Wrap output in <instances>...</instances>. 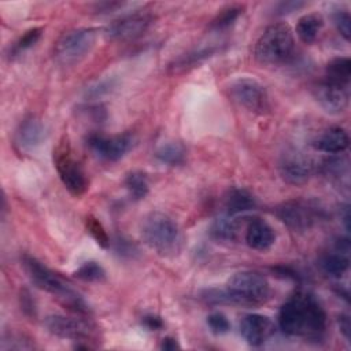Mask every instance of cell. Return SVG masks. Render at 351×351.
Instances as JSON below:
<instances>
[{"label":"cell","mask_w":351,"mask_h":351,"mask_svg":"<svg viewBox=\"0 0 351 351\" xmlns=\"http://www.w3.org/2000/svg\"><path fill=\"white\" fill-rule=\"evenodd\" d=\"M336 251L343 252V254H348L350 251V240L348 237H340L336 241Z\"/></svg>","instance_id":"40"},{"label":"cell","mask_w":351,"mask_h":351,"mask_svg":"<svg viewBox=\"0 0 351 351\" xmlns=\"http://www.w3.org/2000/svg\"><path fill=\"white\" fill-rule=\"evenodd\" d=\"M74 276L86 282H100L106 280V270L103 266L95 261H88L84 262L75 271Z\"/></svg>","instance_id":"29"},{"label":"cell","mask_w":351,"mask_h":351,"mask_svg":"<svg viewBox=\"0 0 351 351\" xmlns=\"http://www.w3.org/2000/svg\"><path fill=\"white\" fill-rule=\"evenodd\" d=\"M53 165L64 188L74 196H81L88 189V180L80 162L74 158L69 137L64 134L53 148Z\"/></svg>","instance_id":"6"},{"label":"cell","mask_w":351,"mask_h":351,"mask_svg":"<svg viewBox=\"0 0 351 351\" xmlns=\"http://www.w3.org/2000/svg\"><path fill=\"white\" fill-rule=\"evenodd\" d=\"M86 145L100 159L117 162L123 158L133 147V136L130 133L114 136L92 133L86 137Z\"/></svg>","instance_id":"10"},{"label":"cell","mask_w":351,"mask_h":351,"mask_svg":"<svg viewBox=\"0 0 351 351\" xmlns=\"http://www.w3.org/2000/svg\"><path fill=\"white\" fill-rule=\"evenodd\" d=\"M280 329L295 337L306 340H321L326 330V314L318 299L299 291L289 296L278 311Z\"/></svg>","instance_id":"1"},{"label":"cell","mask_w":351,"mask_h":351,"mask_svg":"<svg viewBox=\"0 0 351 351\" xmlns=\"http://www.w3.org/2000/svg\"><path fill=\"white\" fill-rule=\"evenodd\" d=\"M281 178L291 185L306 184L314 173L313 160L299 151H288L282 154L278 162Z\"/></svg>","instance_id":"13"},{"label":"cell","mask_w":351,"mask_h":351,"mask_svg":"<svg viewBox=\"0 0 351 351\" xmlns=\"http://www.w3.org/2000/svg\"><path fill=\"white\" fill-rule=\"evenodd\" d=\"M244 7L239 5V4H233V5H228L225 8H222L215 18L211 21L210 23V29L211 30H223L228 29L229 26H232L234 23V21H237V18L243 14Z\"/></svg>","instance_id":"28"},{"label":"cell","mask_w":351,"mask_h":351,"mask_svg":"<svg viewBox=\"0 0 351 351\" xmlns=\"http://www.w3.org/2000/svg\"><path fill=\"white\" fill-rule=\"evenodd\" d=\"M333 23L337 29V32L340 33V36L348 41L350 36H351V16L348 14V11L346 10H339L333 14Z\"/></svg>","instance_id":"32"},{"label":"cell","mask_w":351,"mask_h":351,"mask_svg":"<svg viewBox=\"0 0 351 351\" xmlns=\"http://www.w3.org/2000/svg\"><path fill=\"white\" fill-rule=\"evenodd\" d=\"M210 234L218 241H233L237 236V222L233 215L217 217L210 226Z\"/></svg>","instance_id":"24"},{"label":"cell","mask_w":351,"mask_h":351,"mask_svg":"<svg viewBox=\"0 0 351 351\" xmlns=\"http://www.w3.org/2000/svg\"><path fill=\"white\" fill-rule=\"evenodd\" d=\"M207 325L211 329V332L215 335H223L230 329V322L228 321L225 314H222L219 311L211 313L207 317Z\"/></svg>","instance_id":"33"},{"label":"cell","mask_w":351,"mask_h":351,"mask_svg":"<svg viewBox=\"0 0 351 351\" xmlns=\"http://www.w3.org/2000/svg\"><path fill=\"white\" fill-rule=\"evenodd\" d=\"M21 306L27 315H36V306L27 291H23L21 293Z\"/></svg>","instance_id":"36"},{"label":"cell","mask_w":351,"mask_h":351,"mask_svg":"<svg viewBox=\"0 0 351 351\" xmlns=\"http://www.w3.org/2000/svg\"><path fill=\"white\" fill-rule=\"evenodd\" d=\"M96 41V32L90 27L71 29L63 33L55 43L53 58L58 63L70 66L84 59Z\"/></svg>","instance_id":"7"},{"label":"cell","mask_w":351,"mask_h":351,"mask_svg":"<svg viewBox=\"0 0 351 351\" xmlns=\"http://www.w3.org/2000/svg\"><path fill=\"white\" fill-rule=\"evenodd\" d=\"M217 52V48L214 47H208V48H202L199 51H195V52H189L186 55H182L180 56L177 60H174L169 70L170 73H184L185 70H189L192 67H196L197 64H200L203 60H206L207 58L213 56L214 53Z\"/></svg>","instance_id":"23"},{"label":"cell","mask_w":351,"mask_h":351,"mask_svg":"<svg viewBox=\"0 0 351 351\" xmlns=\"http://www.w3.org/2000/svg\"><path fill=\"white\" fill-rule=\"evenodd\" d=\"M21 262L33 285L53 295V298H56L64 308L81 315L90 313V308L84 298L43 262L29 254L22 255Z\"/></svg>","instance_id":"2"},{"label":"cell","mask_w":351,"mask_h":351,"mask_svg":"<svg viewBox=\"0 0 351 351\" xmlns=\"http://www.w3.org/2000/svg\"><path fill=\"white\" fill-rule=\"evenodd\" d=\"M337 322H339V328L340 332L343 333V336L347 339V341H350L351 337V324H350V317L347 314H340L337 317Z\"/></svg>","instance_id":"38"},{"label":"cell","mask_w":351,"mask_h":351,"mask_svg":"<svg viewBox=\"0 0 351 351\" xmlns=\"http://www.w3.org/2000/svg\"><path fill=\"white\" fill-rule=\"evenodd\" d=\"M325 78L348 86L350 78H351V60L348 56H339L332 59L326 64V74Z\"/></svg>","instance_id":"25"},{"label":"cell","mask_w":351,"mask_h":351,"mask_svg":"<svg viewBox=\"0 0 351 351\" xmlns=\"http://www.w3.org/2000/svg\"><path fill=\"white\" fill-rule=\"evenodd\" d=\"M295 49V38L287 23L267 26L255 44V58L263 64H281L288 62Z\"/></svg>","instance_id":"5"},{"label":"cell","mask_w":351,"mask_h":351,"mask_svg":"<svg viewBox=\"0 0 351 351\" xmlns=\"http://www.w3.org/2000/svg\"><path fill=\"white\" fill-rule=\"evenodd\" d=\"M141 324L148 328L149 330H158L163 326V321L160 319V317L158 315H154V314H148V315H144L143 319H141Z\"/></svg>","instance_id":"37"},{"label":"cell","mask_w":351,"mask_h":351,"mask_svg":"<svg viewBox=\"0 0 351 351\" xmlns=\"http://www.w3.org/2000/svg\"><path fill=\"white\" fill-rule=\"evenodd\" d=\"M343 222H344V226H346V229H347V232H348V230H350V213H348V207H346V210H344Z\"/></svg>","instance_id":"42"},{"label":"cell","mask_w":351,"mask_h":351,"mask_svg":"<svg viewBox=\"0 0 351 351\" xmlns=\"http://www.w3.org/2000/svg\"><path fill=\"white\" fill-rule=\"evenodd\" d=\"M43 34V29L41 27H33V29H29L23 33V36H21L15 43L14 45L10 48V56H15V55H19L21 52L29 49L30 47H33L41 37Z\"/></svg>","instance_id":"30"},{"label":"cell","mask_w":351,"mask_h":351,"mask_svg":"<svg viewBox=\"0 0 351 351\" xmlns=\"http://www.w3.org/2000/svg\"><path fill=\"white\" fill-rule=\"evenodd\" d=\"M85 226L89 234L95 239V241L101 247V248H108L110 247V237L101 225V222L95 218L93 215H88L85 218Z\"/></svg>","instance_id":"31"},{"label":"cell","mask_w":351,"mask_h":351,"mask_svg":"<svg viewBox=\"0 0 351 351\" xmlns=\"http://www.w3.org/2000/svg\"><path fill=\"white\" fill-rule=\"evenodd\" d=\"M319 266L325 274L330 277H341L348 270L350 261L347 254L335 251L322 255L319 259Z\"/></svg>","instance_id":"26"},{"label":"cell","mask_w":351,"mask_h":351,"mask_svg":"<svg viewBox=\"0 0 351 351\" xmlns=\"http://www.w3.org/2000/svg\"><path fill=\"white\" fill-rule=\"evenodd\" d=\"M245 241L252 250L267 251L276 241V233L266 221L254 218L247 225Z\"/></svg>","instance_id":"17"},{"label":"cell","mask_w":351,"mask_h":351,"mask_svg":"<svg viewBox=\"0 0 351 351\" xmlns=\"http://www.w3.org/2000/svg\"><path fill=\"white\" fill-rule=\"evenodd\" d=\"M154 16L147 12H134L112 21L104 30L108 40L129 41L143 36L152 25Z\"/></svg>","instance_id":"11"},{"label":"cell","mask_w":351,"mask_h":351,"mask_svg":"<svg viewBox=\"0 0 351 351\" xmlns=\"http://www.w3.org/2000/svg\"><path fill=\"white\" fill-rule=\"evenodd\" d=\"M276 214L278 219L293 232H306L317 221V210L304 200H288L281 203Z\"/></svg>","instance_id":"12"},{"label":"cell","mask_w":351,"mask_h":351,"mask_svg":"<svg viewBox=\"0 0 351 351\" xmlns=\"http://www.w3.org/2000/svg\"><path fill=\"white\" fill-rule=\"evenodd\" d=\"M125 188L128 189L129 195L134 200H141L147 196L149 191V184L147 176L143 171H130L126 174L123 180Z\"/></svg>","instance_id":"27"},{"label":"cell","mask_w":351,"mask_h":351,"mask_svg":"<svg viewBox=\"0 0 351 351\" xmlns=\"http://www.w3.org/2000/svg\"><path fill=\"white\" fill-rule=\"evenodd\" d=\"M45 137V129L40 119L36 117L25 118L16 132H15V144L23 152H30L36 149Z\"/></svg>","instance_id":"16"},{"label":"cell","mask_w":351,"mask_h":351,"mask_svg":"<svg viewBox=\"0 0 351 351\" xmlns=\"http://www.w3.org/2000/svg\"><path fill=\"white\" fill-rule=\"evenodd\" d=\"M155 156L160 163L169 166H180L186 159V149L181 143L169 141L158 147V149L155 151Z\"/></svg>","instance_id":"22"},{"label":"cell","mask_w":351,"mask_h":351,"mask_svg":"<svg viewBox=\"0 0 351 351\" xmlns=\"http://www.w3.org/2000/svg\"><path fill=\"white\" fill-rule=\"evenodd\" d=\"M350 137L346 129L340 126H330L325 129L313 143L314 148L326 154H341L348 148Z\"/></svg>","instance_id":"18"},{"label":"cell","mask_w":351,"mask_h":351,"mask_svg":"<svg viewBox=\"0 0 351 351\" xmlns=\"http://www.w3.org/2000/svg\"><path fill=\"white\" fill-rule=\"evenodd\" d=\"M47 330L58 337L75 341H93L97 336L96 326L84 318L69 317L62 314H51L44 319Z\"/></svg>","instance_id":"8"},{"label":"cell","mask_w":351,"mask_h":351,"mask_svg":"<svg viewBox=\"0 0 351 351\" xmlns=\"http://www.w3.org/2000/svg\"><path fill=\"white\" fill-rule=\"evenodd\" d=\"M112 86H114V84H112L111 80L99 81V82H96L95 85H92V86H89V88L86 89V96L93 97V99L100 97V96H103L104 93H108Z\"/></svg>","instance_id":"35"},{"label":"cell","mask_w":351,"mask_h":351,"mask_svg":"<svg viewBox=\"0 0 351 351\" xmlns=\"http://www.w3.org/2000/svg\"><path fill=\"white\" fill-rule=\"evenodd\" d=\"M141 237L151 250L162 256H174L182 247V233L178 225L167 214L159 211L144 217Z\"/></svg>","instance_id":"3"},{"label":"cell","mask_w":351,"mask_h":351,"mask_svg":"<svg viewBox=\"0 0 351 351\" xmlns=\"http://www.w3.org/2000/svg\"><path fill=\"white\" fill-rule=\"evenodd\" d=\"M321 173L332 182L348 185V163L343 156H330L319 165Z\"/></svg>","instance_id":"19"},{"label":"cell","mask_w":351,"mask_h":351,"mask_svg":"<svg viewBox=\"0 0 351 351\" xmlns=\"http://www.w3.org/2000/svg\"><path fill=\"white\" fill-rule=\"evenodd\" d=\"M324 26V19L319 14H306L296 23V34L304 44H311L318 37Z\"/></svg>","instance_id":"21"},{"label":"cell","mask_w":351,"mask_h":351,"mask_svg":"<svg viewBox=\"0 0 351 351\" xmlns=\"http://www.w3.org/2000/svg\"><path fill=\"white\" fill-rule=\"evenodd\" d=\"M160 348L162 350H176V348H180V344L177 343V340L174 337H165L160 343Z\"/></svg>","instance_id":"41"},{"label":"cell","mask_w":351,"mask_h":351,"mask_svg":"<svg viewBox=\"0 0 351 351\" xmlns=\"http://www.w3.org/2000/svg\"><path fill=\"white\" fill-rule=\"evenodd\" d=\"M230 97L252 112L263 114L269 108L267 93L263 85L250 77H240L229 85Z\"/></svg>","instance_id":"9"},{"label":"cell","mask_w":351,"mask_h":351,"mask_svg":"<svg viewBox=\"0 0 351 351\" xmlns=\"http://www.w3.org/2000/svg\"><path fill=\"white\" fill-rule=\"evenodd\" d=\"M274 325L269 317L262 314H247L240 321V335L254 347L265 344L273 335Z\"/></svg>","instance_id":"15"},{"label":"cell","mask_w":351,"mask_h":351,"mask_svg":"<svg viewBox=\"0 0 351 351\" xmlns=\"http://www.w3.org/2000/svg\"><path fill=\"white\" fill-rule=\"evenodd\" d=\"M304 5V3H299V1H282V3H280L278 5H277V14H281V15H284V14H289V12H292V11H296L298 8H300V7H303Z\"/></svg>","instance_id":"39"},{"label":"cell","mask_w":351,"mask_h":351,"mask_svg":"<svg viewBox=\"0 0 351 351\" xmlns=\"http://www.w3.org/2000/svg\"><path fill=\"white\" fill-rule=\"evenodd\" d=\"M314 96L319 106L329 114H340L348 106V86L326 78L314 86Z\"/></svg>","instance_id":"14"},{"label":"cell","mask_w":351,"mask_h":351,"mask_svg":"<svg viewBox=\"0 0 351 351\" xmlns=\"http://www.w3.org/2000/svg\"><path fill=\"white\" fill-rule=\"evenodd\" d=\"M255 206H256V203H255L254 196L243 188L230 189L225 199L226 214H229V215H236L240 213L250 211V210L255 208Z\"/></svg>","instance_id":"20"},{"label":"cell","mask_w":351,"mask_h":351,"mask_svg":"<svg viewBox=\"0 0 351 351\" xmlns=\"http://www.w3.org/2000/svg\"><path fill=\"white\" fill-rule=\"evenodd\" d=\"M270 284L266 277L254 270H243L234 273L222 289L223 303L237 306H261L270 298Z\"/></svg>","instance_id":"4"},{"label":"cell","mask_w":351,"mask_h":351,"mask_svg":"<svg viewBox=\"0 0 351 351\" xmlns=\"http://www.w3.org/2000/svg\"><path fill=\"white\" fill-rule=\"evenodd\" d=\"M33 347L34 346L29 340H25L23 337H21L18 335H10L8 339H4L1 341L3 350H29Z\"/></svg>","instance_id":"34"}]
</instances>
